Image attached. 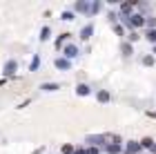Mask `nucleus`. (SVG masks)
Masks as SVG:
<instances>
[{"instance_id":"f03ea898","label":"nucleus","mask_w":156,"mask_h":154,"mask_svg":"<svg viewBox=\"0 0 156 154\" xmlns=\"http://www.w3.org/2000/svg\"><path fill=\"white\" fill-rule=\"evenodd\" d=\"M127 152H129V154H134V152H138V145H129V148H127Z\"/></svg>"},{"instance_id":"20e7f679","label":"nucleus","mask_w":156,"mask_h":154,"mask_svg":"<svg viewBox=\"0 0 156 154\" xmlns=\"http://www.w3.org/2000/svg\"><path fill=\"white\" fill-rule=\"evenodd\" d=\"M147 38H150V40H156V31H150V34H147Z\"/></svg>"},{"instance_id":"f257e3e1","label":"nucleus","mask_w":156,"mask_h":154,"mask_svg":"<svg viewBox=\"0 0 156 154\" xmlns=\"http://www.w3.org/2000/svg\"><path fill=\"white\" fill-rule=\"evenodd\" d=\"M132 23H134V25H143V18H140V16H134Z\"/></svg>"},{"instance_id":"7ed1b4c3","label":"nucleus","mask_w":156,"mask_h":154,"mask_svg":"<svg viewBox=\"0 0 156 154\" xmlns=\"http://www.w3.org/2000/svg\"><path fill=\"white\" fill-rule=\"evenodd\" d=\"M98 98H101V101H107V98H109V94H107V92H101V96H98Z\"/></svg>"}]
</instances>
